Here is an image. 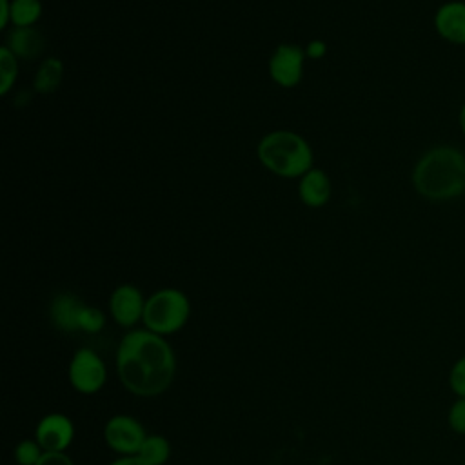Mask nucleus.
Here are the masks:
<instances>
[{
  "instance_id": "obj_1",
  "label": "nucleus",
  "mask_w": 465,
  "mask_h": 465,
  "mask_svg": "<svg viewBox=\"0 0 465 465\" xmlns=\"http://www.w3.org/2000/svg\"><path fill=\"white\" fill-rule=\"evenodd\" d=\"M116 372L120 383L134 396L163 394L176 374V356L165 336L142 329L125 332L116 347Z\"/></svg>"
},
{
  "instance_id": "obj_2",
  "label": "nucleus",
  "mask_w": 465,
  "mask_h": 465,
  "mask_svg": "<svg viewBox=\"0 0 465 465\" xmlns=\"http://www.w3.org/2000/svg\"><path fill=\"white\" fill-rule=\"evenodd\" d=\"M411 180L414 191L434 203L465 196V151L452 143L425 149L414 162Z\"/></svg>"
},
{
  "instance_id": "obj_3",
  "label": "nucleus",
  "mask_w": 465,
  "mask_h": 465,
  "mask_svg": "<svg viewBox=\"0 0 465 465\" xmlns=\"http://www.w3.org/2000/svg\"><path fill=\"white\" fill-rule=\"evenodd\" d=\"M262 165L283 178H302L312 169V149L309 142L292 131H271L256 147Z\"/></svg>"
},
{
  "instance_id": "obj_4",
  "label": "nucleus",
  "mask_w": 465,
  "mask_h": 465,
  "mask_svg": "<svg viewBox=\"0 0 465 465\" xmlns=\"http://www.w3.org/2000/svg\"><path fill=\"white\" fill-rule=\"evenodd\" d=\"M191 316V302L187 294L174 287H165L154 291L145 300L142 323L147 331L160 336H169L178 332Z\"/></svg>"
},
{
  "instance_id": "obj_5",
  "label": "nucleus",
  "mask_w": 465,
  "mask_h": 465,
  "mask_svg": "<svg viewBox=\"0 0 465 465\" xmlns=\"http://www.w3.org/2000/svg\"><path fill=\"white\" fill-rule=\"evenodd\" d=\"M67 380L76 392L96 394L107 381V367L96 351L82 347L69 360Z\"/></svg>"
},
{
  "instance_id": "obj_6",
  "label": "nucleus",
  "mask_w": 465,
  "mask_h": 465,
  "mask_svg": "<svg viewBox=\"0 0 465 465\" xmlns=\"http://www.w3.org/2000/svg\"><path fill=\"white\" fill-rule=\"evenodd\" d=\"M145 438L143 425L129 414H114L104 425V440L118 456H136Z\"/></svg>"
},
{
  "instance_id": "obj_7",
  "label": "nucleus",
  "mask_w": 465,
  "mask_h": 465,
  "mask_svg": "<svg viewBox=\"0 0 465 465\" xmlns=\"http://www.w3.org/2000/svg\"><path fill=\"white\" fill-rule=\"evenodd\" d=\"M305 49L296 44H280L269 58V74L280 87H294L303 76Z\"/></svg>"
},
{
  "instance_id": "obj_8",
  "label": "nucleus",
  "mask_w": 465,
  "mask_h": 465,
  "mask_svg": "<svg viewBox=\"0 0 465 465\" xmlns=\"http://www.w3.org/2000/svg\"><path fill=\"white\" fill-rule=\"evenodd\" d=\"M35 440L45 452H65L74 440V423L62 412H49L38 420Z\"/></svg>"
},
{
  "instance_id": "obj_9",
  "label": "nucleus",
  "mask_w": 465,
  "mask_h": 465,
  "mask_svg": "<svg viewBox=\"0 0 465 465\" xmlns=\"http://www.w3.org/2000/svg\"><path fill=\"white\" fill-rule=\"evenodd\" d=\"M145 300L142 291L136 285L122 283L109 296V312L111 318L125 329H134L136 323L143 318Z\"/></svg>"
},
{
  "instance_id": "obj_10",
  "label": "nucleus",
  "mask_w": 465,
  "mask_h": 465,
  "mask_svg": "<svg viewBox=\"0 0 465 465\" xmlns=\"http://www.w3.org/2000/svg\"><path fill=\"white\" fill-rule=\"evenodd\" d=\"M432 27L443 42L465 47V0L440 4L432 16Z\"/></svg>"
},
{
  "instance_id": "obj_11",
  "label": "nucleus",
  "mask_w": 465,
  "mask_h": 465,
  "mask_svg": "<svg viewBox=\"0 0 465 465\" xmlns=\"http://www.w3.org/2000/svg\"><path fill=\"white\" fill-rule=\"evenodd\" d=\"M85 302L73 292H60L49 303V320L54 329L62 332H80V318Z\"/></svg>"
},
{
  "instance_id": "obj_12",
  "label": "nucleus",
  "mask_w": 465,
  "mask_h": 465,
  "mask_svg": "<svg viewBox=\"0 0 465 465\" xmlns=\"http://www.w3.org/2000/svg\"><path fill=\"white\" fill-rule=\"evenodd\" d=\"M332 183L325 171L311 169L307 171L298 183V196L309 207H322L331 200Z\"/></svg>"
},
{
  "instance_id": "obj_13",
  "label": "nucleus",
  "mask_w": 465,
  "mask_h": 465,
  "mask_svg": "<svg viewBox=\"0 0 465 465\" xmlns=\"http://www.w3.org/2000/svg\"><path fill=\"white\" fill-rule=\"evenodd\" d=\"M5 47H9L16 58L35 60L42 53L44 38L35 27H15L7 36Z\"/></svg>"
},
{
  "instance_id": "obj_14",
  "label": "nucleus",
  "mask_w": 465,
  "mask_h": 465,
  "mask_svg": "<svg viewBox=\"0 0 465 465\" xmlns=\"http://www.w3.org/2000/svg\"><path fill=\"white\" fill-rule=\"evenodd\" d=\"M62 76H64L62 60L49 56L40 64V67L35 74V80H33V87L40 94H51L62 84Z\"/></svg>"
},
{
  "instance_id": "obj_15",
  "label": "nucleus",
  "mask_w": 465,
  "mask_h": 465,
  "mask_svg": "<svg viewBox=\"0 0 465 465\" xmlns=\"http://www.w3.org/2000/svg\"><path fill=\"white\" fill-rule=\"evenodd\" d=\"M136 456L147 465H165L171 458V443L162 434H147Z\"/></svg>"
},
{
  "instance_id": "obj_16",
  "label": "nucleus",
  "mask_w": 465,
  "mask_h": 465,
  "mask_svg": "<svg viewBox=\"0 0 465 465\" xmlns=\"http://www.w3.org/2000/svg\"><path fill=\"white\" fill-rule=\"evenodd\" d=\"M42 11L40 0H11V24L13 27H33Z\"/></svg>"
},
{
  "instance_id": "obj_17",
  "label": "nucleus",
  "mask_w": 465,
  "mask_h": 465,
  "mask_svg": "<svg viewBox=\"0 0 465 465\" xmlns=\"http://www.w3.org/2000/svg\"><path fill=\"white\" fill-rule=\"evenodd\" d=\"M18 76V58L9 47L0 49V94H7Z\"/></svg>"
},
{
  "instance_id": "obj_18",
  "label": "nucleus",
  "mask_w": 465,
  "mask_h": 465,
  "mask_svg": "<svg viewBox=\"0 0 465 465\" xmlns=\"http://www.w3.org/2000/svg\"><path fill=\"white\" fill-rule=\"evenodd\" d=\"M44 454H45V450L42 449V445L35 438L20 440L15 445V450H13L15 461L18 465H38V461L42 460Z\"/></svg>"
},
{
  "instance_id": "obj_19",
  "label": "nucleus",
  "mask_w": 465,
  "mask_h": 465,
  "mask_svg": "<svg viewBox=\"0 0 465 465\" xmlns=\"http://www.w3.org/2000/svg\"><path fill=\"white\" fill-rule=\"evenodd\" d=\"M104 325H105V314L94 305H85L80 318V332L96 334L104 329Z\"/></svg>"
},
{
  "instance_id": "obj_20",
  "label": "nucleus",
  "mask_w": 465,
  "mask_h": 465,
  "mask_svg": "<svg viewBox=\"0 0 465 465\" xmlns=\"http://www.w3.org/2000/svg\"><path fill=\"white\" fill-rule=\"evenodd\" d=\"M447 425L454 434L465 436V398H454L449 405Z\"/></svg>"
},
{
  "instance_id": "obj_21",
  "label": "nucleus",
  "mask_w": 465,
  "mask_h": 465,
  "mask_svg": "<svg viewBox=\"0 0 465 465\" xmlns=\"http://www.w3.org/2000/svg\"><path fill=\"white\" fill-rule=\"evenodd\" d=\"M449 389L456 398H465V354L450 365Z\"/></svg>"
},
{
  "instance_id": "obj_22",
  "label": "nucleus",
  "mask_w": 465,
  "mask_h": 465,
  "mask_svg": "<svg viewBox=\"0 0 465 465\" xmlns=\"http://www.w3.org/2000/svg\"><path fill=\"white\" fill-rule=\"evenodd\" d=\"M38 465H74V461L67 452H45Z\"/></svg>"
},
{
  "instance_id": "obj_23",
  "label": "nucleus",
  "mask_w": 465,
  "mask_h": 465,
  "mask_svg": "<svg viewBox=\"0 0 465 465\" xmlns=\"http://www.w3.org/2000/svg\"><path fill=\"white\" fill-rule=\"evenodd\" d=\"M325 53H327V45H325L323 40H312V42H309L307 47H305V54H307L309 58H314V60L325 56Z\"/></svg>"
},
{
  "instance_id": "obj_24",
  "label": "nucleus",
  "mask_w": 465,
  "mask_h": 465,
  "mask_svg": "<svg viewBox=\"0 0 465 465\" xmlns=\"http://www.w3.org/2000/svg\"><path fill=\"white\" fill-rule=\"evenodd\" d=\"M11 24V0H0V29Z\"/></svg>"
},
{
  "instance_id": "obj_25",
  "label": "nucleus",
  "mask_w": 465,
  "mask_h": 465,
  "mask_svg": "<svg viewBox=\"0 0 465 465\" xmlns=\"http://www.w3.org/2000/svg\"><path fill=\"white\" fill-rule=\"evenodd\" d=\"M109 465H147V463L142 461L138 456H118Z\"/></svg>"
},
{
  "instance_id": "obj_26",
  "label": "nucleus",
  "mask_w": 465,
  "mask_h": 465,
  "mask_svg": "<svg viewBox=\"0 0 465 465\" xmlns=\"http://www.w3.org/2000/svg\"><path fill=\"white\" fill-rule=\"evenodd\" d=\"M458 127H460V133L461 136L465 138V102L460 105L458 109Z\"/></svg>"
},
{
  "instance_id": "obj_27",
  "label": "nucleus",
  "mask_w": 465,
  "mask_h": 465,
  "mask_svg": "<svg viewBox=\"0 0 465 465\" xmlns=\"http://www.w3.org/2000/svg\"><path fill=\"white\" fill-rule=\"evenodd\" d=\"M463 49H465V47H463Z\"/></svg>"
}]
</instances>
